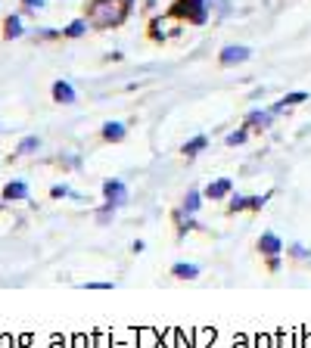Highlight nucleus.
<instances>
[{"mask_svg":"<svg viewBox=\"0 0 311 348\" xmlns=\"http://www.w3.org/2000/svg\"><path fill=\"white\" fill-rule=\"evenodd\" d=\"M128 0H94L90 6V22L100 28H109V25H119V22L128 16Z\"/></svg>","mask_w":311,"mask_h":348,"instance_id":"1","label":"nucleus"},{"mask_svg":"<svg viewBox=\"0 0 311 348\" xmlns=\"http://www.w3.org/2000/svg\"><path fill=\"white\" fill-rule=\"evenodd\" d=\"M175 16H184V19H190V22H205V3L202 0H178L175 3Z\"/></svg>","mask_w":311,"mask_h":348,"instance_id":"2","label":"nucleus"},{"mask_svg":"<svg viewBox=\"0 0 311 348\" xmlns=\"http://www.w3.org/2000/svg\"><path fill=\"white\" fill-rule=\"evenodd\" d=\"M103 193H106L109 205H122L124 199H128V190H124L122 180H106V183H103Z\"/></svg>","mask_w":311,"mask_h":348,"instance_id":"3","label":"nucleus"},{"mask_svg":"<svg viewBox=\"0 0 311 348\" xmlns=\"http://www.w3.org/2000/svg\"><path fill=\"white\" fill-rule=\"evenodd\" d=\"M249 59V47H224L221 50V62L234 65V62H246Z\"/></svg>","mask_w":311,"mask_h":348,"instance_id":"4","label":"nucleus"},{"mask_svg":"<svg viewBox=\"0 0 311 348\" xmlns=\"http://www.w3.org/2000/svg\"><path fill=\"white\" fill-rule=\"evenodd\" d=\"M53 97L60 100V103H72L75 100V90H72V84H65V81H56V84H53Z\"/></svg>","mask_w":311,"mask_h":348,"instance_id":"5","label":"nucleus"},{"mask_svg":"<svg viewBox=\"0 0 311 348\" xmlns=\"http://www.w3.org/2000/svg\"><path fill=\"white\" fill-rule=\"evenodd\" d=\"M258 246H261V252H264V255H277V252H280V239L274 236V233H261Z\"/></svg>","mask_w":311,"mask_h":348,"instance_id":"6","label":"nucleus"},{"mask_svg":"<svg viewBox=\"0 0 311 348\" xmlns=\"http://www.w3.org/2000/svg\"><path fill=\"white\" fill-rule=\"evenodd\" d=\"M3 196H6V199H25V196H28V187H25L22 180H16V183H9V187L3 190Z\"/></svg>","mask_w":311,"mask_h":348,"instance_id":"7","label":"nucleus"},{"mask_svg":"<svg viewBox=\"0 0 311 348\" xmlns=\"http://www.w3.org/2000/svg\"><path fill=\"white\" fill-rule=\"evenodd\" d=\"M212 196V199H221V196H227L230 193V180H215V183H209V190H205Z\"/></svg>","mask_w":311,"mask_h":348,"instance_id":"8","label":"nucleus"},{"mask_svg":"<svg viewBox=\"0 0 311 348\" xmlns=\"http://www.w3.org/2000/svg\"><path fill=\"white\" fill-rule=\"evenodd\" d=\"M103 137H106V140H122V137H124V124L109 121L106 127H103Z\"/></svg>","mask_w":311,"mask_h":348,"instance_id":"9","label":"nucleus"},{"mask_svg":"<svg viewBox=\"0 0 311 348\" xmlns=\"http://www.w3.org/2000/svg\"><path fill=\"white\" fill-rule=\"evenodd\" d=\"M305 97H308V94H302V90H299V94H290V97H283V100L277 103V106H274V112H283L286 106H296V103H305Z\"/></svg>","mask_w":311,"mask_h":348,"instance_id":"10","label":"nucleus"},{"mask_svg":"<svg viewBox=\"0 0 311 348\" xmlns=\"http://www.w3.org/2000/svg\"><path fill=\"white\" fill-rule=\"evenodd\" d=\"M205 143H209L205 137H193L190 143H184V153H187V156H196L199 149H205Z\"/></svg>","mask_w":311,"mask_h":348,"instance_id":"11","label":"nucleus"},{"mask_svg":"<svg viewBox=\"0 0 311 348\" xmlns=\"http://www.w3.org/2000/svg\"><path fill=\"white\" fill-rule=\"evenodd\" d=\"M196 274H199L196 264H175V277H187V280H193Z\"/></svg>","mask_w":311,"mask_h":348,"instance_id":"12","label":"nucleus"},{"mask_svg":"<svg viewBox=\"0 0 311 348\" xmlns=\"http://www.w3.org/2000/svg\"><path fill=\"white\" fill-rule=\"evenodd\" d=\"M184 208H187L190 215H193V212H196V208H199V193H196V190H193V193L187 196V199H184Z\"/></svg>","mask_w":311,"mask_h":348,"instance_id":"13","label":"nucleus"},{"mask_svg":"<svg viewBox=\"0 0 311 348\" xmlns=\"http://www.w3.org/2000/svg\"><path fill=\"white\" fill-rule=\"evenodd\" d=\"M249 124H271V112H252Z\"/></svg>","mask_w":311,"mask_h":348,"instance_id":"14","label":"nucleus"},{"mask_svg":"<svg viewBox=\"0 0 311 348\" xmlns=\"http://www.w3.org/2000/svg\"><path fill=\"white\" fill-rule=\"evenodd\" d=\"M31 149H38V137H25L19 146V153H31Z\"/></svg>","mask_w":311,"mask_h":348,"instance_id":"15","label":"nucleus"},{"mask_svg":"<svg viewBox=\"0 0 311 348\" xmlns=\"http://www.w3.org/2000/svg\"><path fill=\"white\" fill-rule=\"evenodd\" d=\"M6 34H9V38H16V34H22L19 19H9V22H6Z\"/></svg>","mask_w":311,"mask_h":348,"instance_id":"16","label":"nucleus"},{"mask_svg":"<svg viewBox=\"0 0 311 348\" xmlns=\"http://www.w3.org/2000/svg\"><path fill=\"white\" fill-rule=\"evenodd\" d=\"M84 28H87L84 22H75V25H68V31H65V34H68V38H78V34H84Z\"/></svg>","mask_w":311,"mask_h":348,"instance_id":"17","label":"nucleus"},{"mask_svg":"<svg viewBox=\"0 0 311 348\" xmlns=\"http://www.w3.org/2000/svg\"><path fill=\"white\" fill-rule=\"evenodd\" d=\"M243 140H246V131H237V134H230V137H227V146H240Z\"/></svg>","mask_w":311,"mask_h":348,"instance_id":"18","label":"nucleus"}]
</instances>
